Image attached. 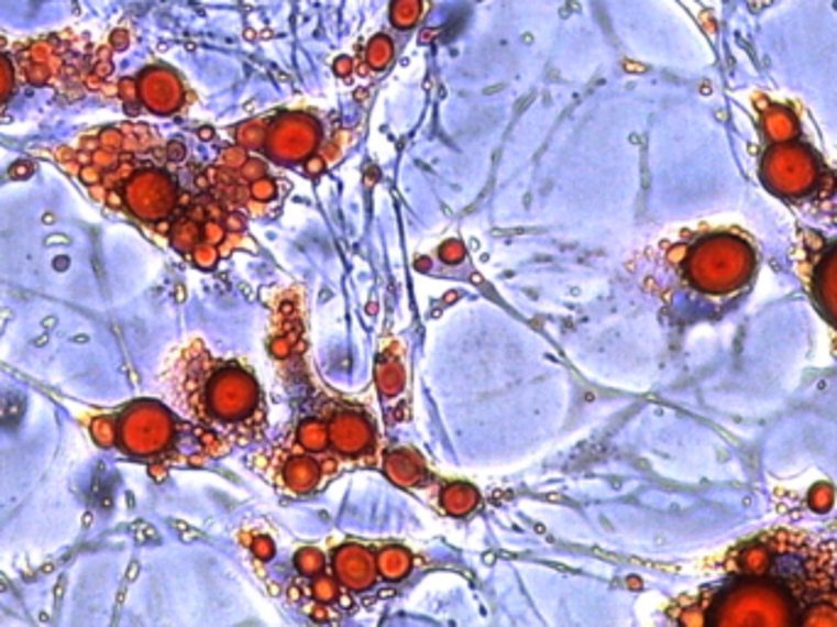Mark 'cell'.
Listing matches in <instances>:
<instances>
[{"mask_svg":"<svg viewBox=\"0 0 837 627\" xmlns=\"http://www.w3.org/2000/svg\"><path fill=\"white\" fill-rule=\"evenodd\" d=\"M421 15V0H395L393 6V25L399 30H409Z\"/></svg>","mask_w":837,"mask_h":627,"instance_id":"obj_18","label":"cell"},{"mask_svg":"<svg viewBox=\"0 0 837 627\" xmlns=\"http://www.w3.org/2000/svg\"><path fill=\"white\" fill-rule=\"evenodd\" d=\"M299 444L307 449V451H323L326 447H329V427L323 425V421L319 419H307L299 425Z\"/></svg>","mask_w":837,"mask_h":627,"instance_id":"obj_17","label":"cell"},{"mask_svg":"<svg viewBox=\"0 0 837 627\" xmlns=\"http://www.w3.org/2000/svg\"><path fill=\"white\" fill-rule=\"evenodd\" d=\"M393 62V42H389L385 35L373 37L367 47V64L373 69H385L387 64Z\"/></svg>","mask_w":837,"mask_h":627,"instance_id":"obj_19","label":"cell"},{"mask_svg":"<svg viewBox=\"0 0 837 627\" xmlns=\"http://www.w3.org/2000/svg\"><path fill=\"white\" fill-rule=\"evenodd\" d=\"M289 349H291V345H289L287 339H277L275 343H272V353H275L277 359H287V355H289Z\"/></svg>","mask_w":837,"mask_h":627,"instance_id":"obj_33","label":"cell"},{"mask_svg":"<svg viewBox=\"0 0 837 627\" xmlns=\"http://www.w3.org/2000/svg\"><path fill=\"white\" fill-rule=\"evenodd\" d=\"M10 91H13V67H10V62L0 54V103H3Z\"/></svg>","mask_w":837,"mask_h":627,"instance_id":"obj_25","label":"cell"},{"mask_svg":"<svg viewBox=\"0 0 837 627\" xmlns=\"http://www.w3.org/2000/svg\"><path fill=\"white\" fill-rule=\"evenodd\" d=\"M759 177L764 187L781 199H808L828 179L823 160L808 145L789 140V143H771L759 165Z\"/></svg>","mask_w":837,"mask_h":627,"instance_id":"obj_5","label":"cell"},{"mask_svg":"<svg viewBox=\"0 0 837 627\" xmlns=\"http://www.w3.org/2000/svg\"><path fill=\"white\" fill-rule=\"evenodd\" d=\"M319 475H321L319 463L307 457L291 459L285 466V483L287 488H291L295 493H309L317 488Z\"/></svg>","mask_w":837,"mask_h":627,"instance_id":"obj_13","label":"cell"},{"mask_svg":"<svg viewBox=\"0 0 837 627\" xmlns=\"http://www.w3.org/2000/svg\"><path fill=\"white\" fill-rule=\"evenodd\" d=\"M377 561V574L387 579V581H399L405 579L409 574L411 569V557L407 549H399V547H387L379 551V554L375 557Z\"/></svg>","mask_w":837,"mask_h":627,"instance_id":"obj_14","label":"cell"},{"mask_svg":"<svg viewBox=\"0 0 837 627\" xmlns=\"http://www.w3.org/2000/svg\"><path fill=\"white\" fill-rule=\"evenodd\" d=\"M295 564L304 576H317L323 571V554L319 549H301L295 557Z\"/></svg>","mask_w":837,"mask_h":627,"instance_id":"obj_20","label":"cell"},{"mask_svg":"<svg viewBox=\"0 0 837 627\" xmlns=\"http://www.w3.org/2000/svg\"><path fill=\"white\" fill-rule=\"evenodd\" d=\"M375 381H377L379 391H383L385 395H389V397L399 395L401 387H405V367H401V363L395 359H385L383 363L377 365Z\"/></svg>","mask_w":837,"mask_h":627,"instance_id":"obj_16","label":"cell"},{"mask_svg":"<svg viewBox=\"0 0 837 627\" xmlns=\"http://www.w3.org/2000/svg\"><path fill=\"white\" fill-rule=\"evenodd\" d=\"M172 397L184 415L206 427H223L241 441L257 437L263 425V399L253 375L233 363H221L191 343L167 373Z\"/></svg>","mask_w":837,"mask_h":627,"instance_id":"obj_1","label":"cell"},{"mask_svg":"<svg viewBox=\"0 0 837 627\" xmlns=\"http://www.w3.org/2000/svg\"><path fill=\"white\" fill-rule=\"evenodd\" d=\"M191 257H194V263H197L199 267L209 270V267H213L216 263H219V251H216V245H209V243H199L197 248H194Z\"/></svg>","mask_w":837,"mask_h":627,"instance_id":"obj_22","label":"cell"},{"mask_svg":"<svg viewBox=\"0 0 837 627\" xmlns=\"http://www.w3.org/2000/svg\"><path fill=\"white\" fill-rule=\"evenodd\" d=\"M263 175H265V167H263V162H257V160H247L245 165L241 167V177L243 179H257V177H263Z\"/></svg>","mask_w":837,"mask_h":627,"instance_id":"obj_31","label":"cell"},{"mask_svg":"<svg viewBox=\"0 0 837 627\" xmlns=\"http://www.w3.org/2000/svg\"><path fill=\"white\" fill-rule=\"evenodd\" d=\"M313 596H317L321 603H331L339 598V586L331 579H319L313 583Z\"/></svg>","mask_w":837,"mask_h":627,"instance_id":"obj_26","label":"cell"},{"mask_svg":"<svg viewBox=\"0 0 837 627\" xmlns=\"http://www.w3.org/2000/svg\"><path fill=\"white\" fill-rule=\"evenodd\" d=\"M385 473L393 483L415 488V485L423 481V463L411 451H393L385 459Z\"/></svg>","mask_w":837,"mask_h":627,"instance_id":"obj_12","label":"cell"},{"mask_svg":"<svg viewBox=\"0 0 837 627\" xmlns=\"http://www.w3.org/2000/svg\"><path fill=\"white\" fill-rule=\"evenodd\" d=\"M703 623L717 627H786L799 623V598L789 583L745 576L715 593Z\"/></svg>","mask_w":837,"mask_h":627,"instance_id":"obj_2","label":"cell"},{"mask_svg":"<svg viewBox=\"0 0 837 627\" xmlns=\"http://www.w3.org/2000/svg\"><path fill=\"white\" fill-rule=\"evenodd\" d=\"M221 162H223L225 167H231V169H241L245 165V162H247V155H245L243 147H228V150H223V153H221Z\"/></svg>","mask_w":837,"mask_h":627,"instance_id":"obj_28","label":"cell"},{"mask_svg":"<svg viewBox=\"0 0 837 627\" xmlns=\"http://www.w3.org/2000/svg\"><path fill=\"white\" fill-rule=\"evenodd\" d=\"M755 267V248L735 233H711L701 238L683 261L689 283L711 297H725L742 289L752 279Z\"/></svg>","mask_w":837,"mask_h":627,"instance_id":"obj_3","label":"cell"},{"mask_svg":"<svg viewBox=\"0 0 837 627\" xmlns=\"http://www.w3.org/2000/svg\"><path fill=\"white\" fill-rule=\"evenodd\" d=\"M253 551H255V557H257V559L267 561V559L275 557V544H272L267 537H257V539H255V544H253Z\"/></svg>","mask_w":837,"mask_h":627,"instance_id":"obj_30","label":"cell"},{"mask_svg":"<svg viewBox=\"0 0 837 627\" xmlns=\"http://www.w3.org/2000/svg\"><path fill=\"white\" fill-rule=\"evenodd\" d=\"M225 229L241 231V229H243V219H241V216H238V213H231V216H228V219H225Z\"/></svg>","mask_w":837,"mask_h":627,"instance_id":"obj_35","label":"cell"},{"mask_svg":"<svg viewBox=\"0 0 837 627\" xmlns=\"http://www.w3.org/2000/svg\"><path fill=\"white\" fill-rule=\"evenodd\" d=\"M201 138L209 140V138H211V128H203V131H201Z\"/></svg>","mask_w":837,"mask_h":627,"instance_id":"obj_37","label":"cell"},{"mask_svg":"<svg viewBox=\"0 0 837 627\" xmlns=\"http://www.w3.org/2000/svg\"><path fill=\"white\" fill-rule=\"evenodd\" d=\"M250 194H253V199H257V201H269V199H275L277 187L272 179L257 177V179H253V184H250Z\"/></svg>","mask_w":837,"mask_h":627,"instance_id":"obj_23","label":"cell"},{"mask_svg":"<svg viewBox=\"0 0 837 627\" xmlns=\"http://www.w3.org/2000/svg\"><path fill=\"white\" fill-rule=\"evenodd\" d=\"M762 133L767 135L769 143H789L796 140L801 133L799 118L793 116L786 106L774 101H762Z\"/></svg>","mask_w":837,"mask_h":627,"instance_id":"obj_11","label":"cell"},{"mask_svg":"<svg viewBox=\"0 0 837 627\" xmlns=\"http://www.w3.org/2000/svg\"><path fill=\"white\" fill-rule=\"evenodd\" d=\"M333 566H335V576H339L343 586L353 591L370 588L377 576L375 557L370 554L367 549L355 547V544H348L335 551Z\"/></svg>","mask_w":837,"mask_h":627,"instance_id":"obj_9","label":"cell"},{"mask_svg":"<svg viewBox=\"0 0 837 627\" xmlns=\"http://www.w3.org/2000/svg\"><path fill=\"white\" fill-rule=\"evenodd\" d=\"M223 238H225V226H223V223L213 221V219H209V221H203V223H201V243L216 245V243H221Z\"/></svg>","mask_w":837,"mask_h":627,"instance_id":"obj_24","label":"cell"},{"mask_svg":"<svg viewBox=\"0 0 837 627\" xmlns=\"http://www.w3.org/2000/svg\"><path fill=\"white\" fill-rule=\"evenodd\" d=\"M333 72L339 74V77H348V74L353 72V62L348 59V57H339V59H335V64H333Z\"/></svg>","mask_w":837,"mask_h":627,"instance_id":"obj_32","label":"cell"},{"mask_svg":"<svg viewBox=\"0 0 837 627\" xmlns=\"http://www.w3.org/2000/svg\"><path fill=\"white\" fill-rule=\"evenodd\" d=\"M811 505L815 507V510H828V507L833 505V491L828 488V485H818V488H813Z\"/></svg>","mask_w":837,"mask_h":627,"instance_id":"obj_29","label":"cell"},{"mask_svg":"<svg viewBox=\"0 0 837 627\" xmlns=\"http://www.w3.org/2000/svg\"><path fill=\"white\" fill-rule=\"evenodd\" d=\"M319 140V128L307 116H285L269 135V153L275 160L295 162L307 157Z\"/></svg>","mask_w":837,"mask_h":627,"instance_id":"obj_6","label":"cell"},{"mask_svg":"<svg viewBox=\"0 0 837 627\" xmlns=\"http://www.w3.org/2000/svg\"><path fill=\"white\" fill-rule=\"evenodd\" d=\"M329 439L333 449L345 457H357L373 447V427L357 413H339L329 425Z\"/></svg>","mask_w":837,"mask_h":627,"instance_id":"obj_10","label":"cell"},{"mask_svg":"<svg viewBox=\"0 0 837 627\" xmlns=\"http://www.w3.org/2000/svg\"><path fill=\"white\" fill-rule=\"evenodd\" d=\"M439 257H441L443 263L455 265V263H461L463 257H465V248H463L459 241H449V243H443V245H441Z\"/></svg>","mask_w":837,"mask_h":627,"instance_id":"obj_27","label":"cell"},{"mask_svg":"<svg viewBox=\"0 0 837 627\" xmlns=\"http://www.w3.org/2000/svg\"><path fill=\"white\" fill-rule=\"evenodd\" d=\"M93 439L101 447H118L135 459L165 457L177 437V421L157 403L128 405L121 415L93 419Z\"/></svg>","mask_w":837,"mask_h":627,"instance_id":"obj_4","label":"cell"},{"mask_svg":"<svg viewBox=\"0 0 837 627\" xmlns=\"http://www.w3.org/2000/svg\"><path fill=\"white\" fill-rule=\"evenodd\" d=\"M808 285L815 307L837 329V243L823 251L818 261L813 263Z\"/></svg>","mask_w":837,"mask_h":627,"instance_id":"obj_8","label":"cell"},{"mask_svg":"<svg viewBox=\"0 0 837 627\" xmlns=\"http://www.w3.org/2000/svg\"><path fill=\"white\" fill-rule=\"evenodd\" d=\"M323 165H326V162H323L321 157H311V160L307 162V172H309V175H321V172H323Z\"/></svg>","mask_w":837,"mask_h":627,"instance_id":"obj_34","label":"cell"},{"mask_svg":"<svg viewBox=\"0 0 837 627\" xmlns=\"http://www.w3.org/2000/svg\"><path fill=\"white\" fill-rule=\"evenodd\" d=\"M135 96L143 101L152 113L167 116L174 113L184 101V89L177 74L169 69H147L135 84Z\"/></svg>","mask_w":837,"mask_h":627,"instance_id":"obj_7","label":"cell"},{"mask_svg":"<svg viewBox=\"0 0 837 627\" xmlns=\"http://www.w3.org/2000/svg\"><path fill=\"white\" fill-rule=\"evenodd\" d=\"M238 143H241V147H250V150L263 147V143H265V125L257 123V121L243 123L241 128H238Z\"/></svg>","mask_w":837,"mask_h":627,"instance_id":"obj_21","label":"cell"},{"mask_svg":"<svg viewBox=\"0 0 837 627\" xmlns=\"http://www.w3.org/2000/svg\"><path fill=\"white\" fill-rule=\"evenodd\" d=\"M441 505H443V510L451 513V515H469L477 505V493H475V488H471V485L453 483L443 491Z\"/></svg>","mask_w":837,"mask_h":627,"instance_id":"obj_15","label":"cell"},{"mask_svg":"<svg viewBox=\"0 0 837 627\" xmlns=\"http://www.w3.org/2000/svg\"><path fill=\"white\" fill-rule=\"evenodd\" d=\"M625 67H627L629 72H641V69H645V67H639V64H632V62H627Z\"/></svg>","mask_w":837,"mask_h":627,"instance_id":"obj_36","label":"cell"}]
</instances>
